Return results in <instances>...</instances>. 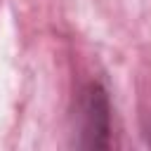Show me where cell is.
I'll use <instances>...</instances> for the list:
<instances>
[{
    "label": "cell",
    "instance_id": "1",
    "mask_svg": "<svg viewBox=\"0 0 151 151\" xmlns=\"http://www.w3.org/2000/svg\"><path fill=\"white\" fill-rule=\"evenodd\" d=\"M78 146L109 149L111 144V99L101 83L90 80L78 99Z\"/></svg>",
    "mask_w": 151,
    "mask_h": 151
}]
</instances>
